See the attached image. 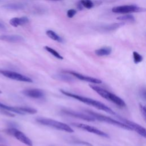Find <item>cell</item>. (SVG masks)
I'll return each mask as SVG.
<instances>
[{
  "label": "cell",
  "mask_w": 146,
  "mask_h": 146,
  "mask_svg": "<svg viewBox=\"0 0 146 146\" xmlns=\"http://www.w3.org/2000/svg\"><path fill=\"white\" fill-rule=\"evenodd\" d=\"M29 22V19L27 17H14L11 18L9 23L13 27H17L19 26H23Z\"/></svg>",
  "instance_id": "cell-14"
},
{
  "label": "cell",
  "mask_w": 146,
  "mask_h": 146,
  "mask_svg": "<svg viewBox=\"0 0 146 146\" xmlns=\"http://www.w3.org/2000/svg\"><path fill=\"white\" fill-rule=\"evenodd\" d=\"M1 93H2V91L0 90V94H1Z\"/></svg>",
  "instance_id": "cell-34"
},
{
  "label": "cell",
  "mask_w": 146,
  "mask_h": 146,
  "mask_svg": "<svg viewBox=\"0 0 146 146\" xmlns=\"http://www.w3.org/2000/svg\"><path fill=\"white\" fill-rule=\"evenodd\" d=\"M0 40L10 43H20L25 40L22 36L15 34L1 35Z\"/></svg>",
  "instance_id": "cell-13"
},
{
  "label": "cell",
  "mask_w": 146,
  "mask_h": 146,
  "mask_svg": "<svg viewBox=\"0 0 146 146\" xmlns=\"http://www.w3.org/2000/svg\"><path fill=\"white\" fill-rule=\"evenodd\" d=\"M139 109L141 112V113L144 117V119L145 120L146 119V110H145V107L144 105L143 104H139Z\"/></svg>",
  "instance_id": "cell-26"
},
{
  "label": "cell",
  "mask_w": 146,
  "mask_h": 146,
  "mask_svg": "<svg viewBox=\"0 0 146 146\" xmlns=\"http://www.w3.org/2000/svg\"><path fill=\"white\" fill-rule=\"evenodd\" d=\"M117 20L122 21H125V22H133L135 21V18L133 15L131 14H125V15H122L121 16H119L117 17L116 18Z\"/></svg>",
  "instance_id": "cell-20"
},
{
  "label": "cell",
  "mask_w": 146,
  "mask_h": 146,
  "mask_svg": "<svg viewBox=\"0 0 146 146\" xmlns=\"http://www.w3.org/2000/svg\"><path fill=\"white\" fill-rule=\"evenodd\" d=\"M117 116L120 120L122 121L123 123H124V124L128 125L131 128L132 130H133V131H136L140 136H143L144 138H145V137H146V132H145V128H144L143 127H142L141 125H139L137 123H135L132 121H131V120H129L127 119L122 117L120 116Z\"/></svg>",
  "instance_id": "cell-9"
},
{
  "label": "cell",
  "mask_w": 146,
  "mask_h": 146,
  "mask_svg": "<svg viewBox=\"0 0 146 146\" xmlns=\"http://www.w3.org/2000/svg\"><path fill=\"white\" fill-rule=\"evenodd\" d=\"M61 112L64 115H66L71 117H74L75 118H78L81 120H84L88 121H94L95 120V119L90 115H87L84 113L75 111L74 110H71L69 109H63L61 111Z\"/></svg>",
  "instance_id": "cell-11"
},
{
  "label": "cell",
  "mask_w": 146,
  "mask_h": 146,
  "mask_svg": "<svg viewBox=\"0 0 146 146\" xmlns=\"http://www.w3.org/2000/svg\"><path fill=\"white\" fill-rule=\"evenodd\" d=\"M111 52H112L111 47H107V46L98 48L95 51V54L99 56H107L110 55Z\"/></svg>",
  "instance_id": "cell-16"
},
{
  "label": "cell",
  "mask_w": 146,
  "mask_h": 146,
  "mask_svg": "<svg viewBox=\"0 0 146 146\" xmlns=\"http://www.w3.org/2000/svg\"><path fill=\"white\" fill-rule=\"evenodd\" d=\"M0 74L5 77L15 80L28 83L33 82V80L30 78L17 72L9 70H0Z\"/></svg>",
  "instance_id": "cell-8"
},
{
  "label": "cell",
  "mask_w": 146,
  "mask_h": 146,
  "mask_svg": "<svg viewBox=\"0 0 146 146\" xmlns=\"http://www.w3.org/2000/svg\"><path fill=\"white\" fill-rule=\"evenodd\" d=\"M125 25L124 22L119 23H112L108 25H106L100 27V29L103 31H115Z\"/></svg>",
  "instance_id": "cell-15"
},
{
  "label": "cell",
  "mask_w": 146,
  "mask_h": 146,
  "mask_svg": "<svg viewBox=\"0 0 146 146\" xmlns=\"http://www.w3.org/2000/svg\"><path fill=\"white\" fill-rule=\"evenodd\" d=\"M5 131L7 133L13 136L18 140L25 144V145L27 146H33V142L31 139L28 137L23 132L17 129V128L10 127V128L6 129Z\"/></svg>",
  "instance_id": "cell-6"
},
{
  "label": "cell",
  "mask_w": 146,
  "mask_h": 146,
  "mask_svg": "<svg viewBox=\"0 0 146 146\" xmlns=\"http://www.w3.org/2000/svg\"><path fill=\"white\" fill-rule=\"evenodd\" d=\"M36 121L41 125L51 127L58 130L64 131L68 133L74 132L73 129L68 124L56 120H54L52 119L38 117L36 118Z\"/></svg>",
  "instance_id": "cell-3"
},
{
  "label": "cell",
  "mask_w": 146,
  "mask_h": 146,
  "mask_svg": "<svg viewBox=\"0 0 146 146\" xmlns=\"http://www.w3.org/2000/svg\"><path fill=\"white\" fill-rule=\"evenodd\" d=\"M44 48L49 53H50L51 54H52L54 57H55L56 58L58 59H63V57L57 51H56L55 50H54V48L49 47V46H45L44 47Z\"/></svg>",
  "instance_id": "cell-21"
},
{
  "label": "cell",
  "mask_w": 146,
  "mask_h": 146,
  "mask_svg": "<svg viewBox=\"0 0 146 146\" xmlns=\"http://www.w3.org/2000/svg\"><path fill=\"white\" fill-rule=\"evenodd\" d=\"M64 72L68 73V74H70L71 75H72V76H74L80 80L88 82L90 83H92V84H101L102 83V81L99 79L89 76H87V75H84L83 74H80L79 72H75L74 71H65Z\"/></svg>",
  "instance_id": "cell-10"
},
{
  "label": "cell",
  "mask_w": 146,
  "mask_h": 146,
  "mask_svg": "<svg viewBox=\"0 0 146 146\" xmlns=\"http://www.w3.org/2000/svg\"><path fill=\"white\" fill-rule=\"evenodd\" d=\"M0 112H1L2 114L5 115H6V116H7L14 117V116H15V115H14L13 112H10V111H7V110H1L0 111Z\"/></svg>",
  "instance_id": "cell-28"
},
{
  "label": "cell",
  "mask_w": 146,
  "mask_h": 146,
  "mask_svg": "<svg viewBox=\"0 0 146 146\" xmlns=\"http://www.w3.org/2000/svg\"><path fill=\"white\" fill-rule=\"evenodd\" d=\"M51 1H61V0H51Z\"/></svg>",
  "instance_id": "cell-33"
},
{
  "label": "cell",
  "mask_w": 146,
  "mask_h": 146,
  "mask_svg": "<svg viewBox=\"0 0 146 146\" xmlns=\"http://www.w3.org/2000/svg\"><path fill=\"white\" fill-rule=\"evenodd\" d=\"M60 91L62 94H63V95H64L67 96H68V97L72 98L74 99L78 100L82 103H84L86 104H88L89 106L95 107L96 108H97L99 110L105 111L106 112L110 114L115 115V116L116 115L115 111H113L111 108H110L107 106H106L104 103H103L98 100H95V99H93L91 98H89L87 97H85L83 96L79 95H77V94H75L74 93H71V92H68L64 90H60Z\"/></svg>",
  "instance_id": "cell-1"
},
{
  "label": "cell",
  "mask_w": 146,
  "mask_h": 146,
  "mask_svg": "<svg viewBox=\"0 0 146 146\" xmlns=\"http://www.w3.org/2000/svg\"><path fill=\"white\" fill-rule=\"evenodd\" d=\"M90 88L92 89L94 91L97 92L100 96L104 99L113 103L117 106L120 108H124L126 107L125 102L119 96L116 95L94 84H90Z\"/></svg>",
  "instance_id": "cell-2"
},
{
  "label": "cell",
  "mask_w": 146,
  "mask_h": 146,
  "mask_svg": "<svg viewBox=\"0 0 146 146\" xmlns=\"http://www.w3.org/2000/svg\"><path fill=\"white\" fill-rule=\"evenodd\" d=\"M0 29H1V30H5V26L1 22H0Z\"/></svg>",
  "instance_id": "cell-31"
},
{
  "label": "cell",
  "mask_w": 146,
  "mask_h": 146,
  "mask_svg": "<svg viewBox=\"0 0 146 146\" xmlns=\"http://www.w3.org/2000/svg\"><path fill=\"white\" fill-rule=\"evenodd\" d=\"M6 142L5 139L1 136H0V143H4Z\"/></svg>",
  "instance_id": "cell-30"
},
{
  "label": "cell",
  "mask_w": 146,
  "mask_h": 146,
  "mask_svg": "<svg viewBox=\"0 0 146 146\" xmlns=\"http://www.w3.org/2000/svg\"><path fill=\"white\" fill-rule=\"evenodd\" d=\"M76 12H77V11L75 9H69L67 11V17H68L70 18H72L76 14Z\"/></svg>",
  "instance_id": "cell-27"
},
{
  "label": "cell",
  "mask_w": 146,
  "mask_h": 146,
  "mask_svg": "<svg viewBox=\"0 0 146 146\" xmlns=\"http://www.w3.org/2000/svg\"><path fill=\"white\" fill-rule=\"evenodd\" d=\"M112 11L115 13L129 14L132 13H140L145 11V9L139 7L136 5H127L114 7L112 9Z\"/></svg>",
  "instance_id": "cell-5"
},
{
  "label": "cell",
  "mask_w": 146,
  "mask_h": 146,
  "mask_svg": "<svg viewBox=\"0 0 146 146\" xmlns=\"http://www.w3.org/2000/svg\"><path fill=\"white\" fill-rule=\"evenodd\" d=\"M140 95L141 97L144 100L145 99V88H142V89L140 90Z\"/></svg>",
  "instance_id": "cell-29"
},
{
  "label": "cell",
  "mask_w": 146,
  "mask_h": 146,
  "mask_svg": "<svg viewBox=\"0 0 146 146\" xmlns=\"http://www.w3.org/2000/svg\"><path fill=\"white\" fill-rule=\"evenodd\" d=\"M79 3L82 7L83 6L88 9H90L94 6V3L92 0H80Z\"/></svg>",
  "instance_id": "cell-23"
},
{
  "label": "cell",
  "mask_w": 146,
  "mask_h": 146,
  "mask_svg": "<svg viewBox=\"0 0 146 146\" xmlns=\"http://www.w3.org/2000/svg\"><path fill=\"white\" fill-rule=\"evenodd\" d=\"M22 93L27 97L33 99H41L44 96V92L42 90L39 88H31L24 90Z\"/></svg>",
  "instance_id": "cell-12"
},
{
  "label": "cell",
  "mask_w": 146,
  "mask_h": 146,
  "mask_svg": "<svg viewBox=\"0 0 146 146\" xmlns=\"http://www.w3.org/2000/svg\"><path fill=\"white\" fill-rule=\"evenodd\" d=\"M2 7L9 9V10H19L23 8V6L22 4H16V3H10L6 4L2 6Z\"/></svg>",
  "instance_id": "cell-22"
},
{
  "label": "cell",
  "mask_w": 146,
  "mask_h": 146,
  "mask_svg": "<svg viewBox=\"0 0 146 146\" xmlns=\"http://www.w3.org/2000/svg\"><path fill=\"white\" fill-rule=\"evenodd\" d=\"M71 125H73L74 127L80 128L81 129H83V130L88 132L90 133H92L95 135H98L99 136H102V137H106V138L109 137V135L107 133L101 131L100 129H99L95 127L91 126V125L84 124V123H72Z\"/></svg>",
  "instance_id": "cell-7"
},
{
  "label": "cell",
  "mask_w": 146,
  "mask_h": 146,
  "mask_svg": "<svg viewBox=\"0 0 146 146\" xmlns=\"http://www.w3.org/2000/svg\"><path fill=\"white\" fill-rule=\"evenodd\" d=\"M133 62L135 64L140 63L141 62H142L143 59V56L136 51L133 52Z\"/></svg>",
  "instance_id": "cell-25"
},
{
  "label": "cell",
  "mask_w": 146,
  "mask_h": 146,
  "mask_svg": "<svg viewBox=\"0 0 146 146\" xmlns=\"http://www.w3.org/2000/svg\"><path fill=\"white\" fill-rule=\"evenodd\" d=\"M70 143L75 144H79V145H84V146H93L91 143L86 141H83L82 140H79V139H72L71 141H70Z\"/></svg>",
  "instance_id": "cell-24"
},
{
  "label": "cell",
  "mask_w": 146,
  "mask_h": 146,
  "mask_svg": "<svg viewBox=\"0 0 146 146\" xmlns=\"http://www.w3.org/2000/svg\"><path fill=\"white\" fill-rule=\"evenodd\" d=\"M85 111L88 115L92 116L95 120H97L100 121L104 122V123H106L107 124H111L112 125H114V126H116V127L123 128V129H125L127 130H129V131L132 130L131 128L127 124H125L124 123L121 122L120 121L115 120L110 117L104 115L103 114L99 113L98 112H94V111L90 110H85Z\"/></svg>",
  "instance_id": "cell-4"
},
{
  "label": "cell",
  "mask_w": 146,
  "mask_h": 146,
  "mask_svg": "<svg viewBox=\"0 0 146 146\" xmlns=\"http://www.w3.org/2000/svg\"><path fill=\"white\" fill-rule=\"evenodd\" d=\"M68 74V73H67ZM54 78L58 79V80H62V81H64V82H72L74 80L73 78L71 77V75H67V74H56L54 76Z\"/></svg>",
  "instance_id": "cell-18"
},
{
  "label": "cell",
  "mask_w": 146,
  "mask_h": 146,
  "mask_svg": "<svg viewBox=\"0 0 146 146\" xmlns=\"http://www.w3.org/2000/svg\"><path fill=\"white\" fill-rule=\"evenodd\" d=\"M19 111L23 114H35L37 112V110L30 107H18Z\"/></svg>",
  "instance_id": "cell-19"
},
{
  "label": "cell",
  "mask_w": 146,
  "mask_h": 146,
  "mask_svg": "<svg viewBox=\"0 0 146 146\" xmlns=\"http://www.w3.org/2000/svg\"><path fill=\"white\" fill-rule=\"evenodd\" d=\"M0 146H7V145H5V144H4L3 143H0Z\"/></svg>",
  "instance_id": "cell-32"
},
{
  "label": "cell",
  "mask_w": 146,
  "mask_h": 146,
  "mask_svg": "<svg viewBox=\"0 0 146 146\" xmlns=\"http://www.w3.org/2000/svg\"><path fill=\"white\" fill-rule=\"evenodd\" d=\"M46 34L50 38H51L53 40L56 41L59 43L64 42V40L62 39V38L60 37L59 35H58L55 31H54L52 30H47L46 32Z\"/></svg>",
  "instance_id": "cell-17"
}]
</instances>
